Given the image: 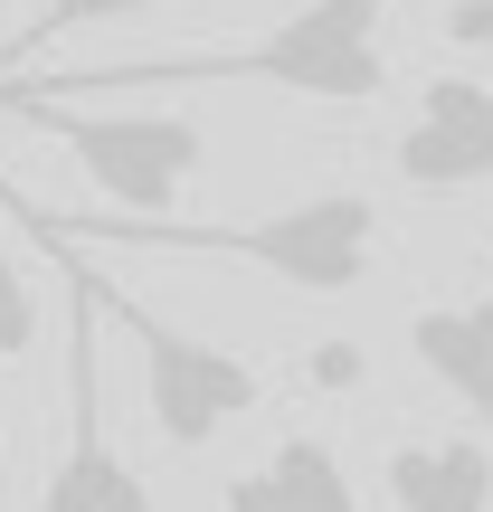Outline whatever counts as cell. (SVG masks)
Returning <instances> with one entry per match:
<instances>
[{"instance_id":"9","label":"cell","mask_w":493,"mask_h":512,"mask_svg":"<svg viewBox=\"0 0 493 512\" xmlns=\"http://www.w3.org/2000/svg\"><path fill=\"white\" fill-rule=\"evenodd\" d=\"M219 512H361L351 494L342 456H332L323 437H285L266 465H247V475H228Z\"/></svg>"},{"instance_id":"2","label":"cell","mask_w":493,"mask_h":512,"mask_svg":"<svg viewBox=\"0 0 493 512\" xmlns=\"http://www.w3.org/2000/svg\"><path fill=\"white\" fill-rule=\"evenodd\" d=\"M380 10L389 0H304L266 38L219 48V57H124V67H67V76H19V86H48V95H95V86H285V95H313V105H370L389 86Z\"/></svg>"},{"instance_id":"1","label":"cell","mask_w":493,"mask_h":512,"mask_svg":"<svg viewBox=\"0 0 493 512\" xmlns=\"http://www.w3.org/2000/svg\"><path fill=\"white\" fill-rule=\"evenodd\" d=\"M10 209L29 228H48V238H76V247L114 238V247H143V256H228V266H256V275H275L294 294H351L380 266V209L361 190H313L294 209L219 219V228H200V219H67V209H29V200H10Z\"/></svg>"},{"instance_id":"6","label":"cell","mask_w":493,"mask_h":512,"mask_svg":"<svg viewBox=\"0 0 493 512\" xmlns=\"http://www.w3.org/2000/svg\"><path fill=\"white\" fill-rule=\"evenodd\" d=\"M389 162H399L408 190H484L493 181V86L484 76H427Z\"/></svg>"},{"instance_id":"5","label":"cell","mask_w":493,"mask_h":512,"mask_svg":"<svg viewBox=\"0 0 493 512\" xmlns=\"http://www.w3.org/2000/svg\"><path fill=\"white\" fill-rule=\"evenodd\" d=\"M95 294H105V313L133 332V361H143V408H152V427H162L171 446H190V456H200L219 427H238L247 408L266 399V380H256L238 351H219V342H200V332L143 313V294L105 285V275H95Z\"/></svg>"},{"instance_id":"8","label":"cell","mask_w":493,"mask_h":512,"mask_svg":"<svg viewBox=\"0 0 493 512\" xmlns=\"http://www.w3.org/2000/svg\"><path fill=\"white\" fill-rule=\"evenodd\" d=\"M380 475H389L399 512H493V446L484 437H399Z\"/></svg>"},{"instance_id":"11","label":"cell","mask_w":493,"mask_h":512,"mask_svg":"<svg viewBox=\"0 0 493 512\" xmlns=\"http://www.w3.org/2000/svg\"><path fill=\"white\" fill-rule=\"evenodd\" d=\"M29 342H38V294L19 285V266H10V238H0V370H10Z\"/></svg>"},{"instance_id":"10","label":"cell","mask_w":493,"mask_h":512,"mask_svg":"<svg viewBox=\"0 0 493 512\" xmlns=\"http://www.w3.org/2000/svg\"><path fill=\"white\" fill-rule=\"evenodd\" d=\"M133 10H152V0H48V10L0 48V76H29V57H48L67 29H105V19H133Z\"/></svg>"},{"instance_id":"12","label":"cell","mask_w":493,"mask_h":512,"mask_svg":"<svg viewBox=\"0 0 493 512\" xmlns=\"http://www.w3.org/2000/svg\"><path fill=\"white\" fill-rule=\"evenodd\" d=\"M361 370H370V351H361V342H313V351H304V380L323 389V399L361 389Z\"/></svg>"},{"instance_id":"7","label":"cell","mask_w":493,"mask_h":512,"mask_svg":"<svg viewBox=\"0 0 493 512\" xmlns=\"http://www.w3.org/2000/svg\"><path fill=\"white\" fill-rule=\"evenodd\" d=\"M408 351H418V370L446 389V399L475 408V427H484V446H493V294L408 313Z\"/></svg>"},{"instance_id":"4","label":"cell","mask_w":493,"mask_h":512,"mask_svg":"<svg viewBox=\"0 0 493 512\" xmlns=\"http://www.w3.org/2000/svg\"><path fill=\"white\" fill-rule=\"evenodd\" d=\"M67 266V446H57L48 484H38V512H152V484L124 465V446L105 437V361H95V275H86V247L67 238H38Z\"/></svg>"},{"instance_id":"13","label":"cell","mask_w":493,"mask_h":512,"mask_svg":"<svg viewBox=\"0 0 493 512\" xmlns=\"http://www.w3.org/2000/svg\"><path fill=\"white\" fill-rule=\"evenodd\" d=\"M456 38H493V0H465V10H456Z\"/></svg>"},{"instance_id":"3","label":"cell","mask_w":493,"mask_h":512,"mask_svg":"<svg viewBox=\"0 0 493 512\" xmlns=\"http://www.w3.org/2000/svg\"><path fill=\"white\" fill-rule=\"evenodd\" d=\"M0 114L57 133L124 219H171L190 171L209 162V133L190 114H76V95H48V86H0Z\"/></svg>"}]
</instances>
